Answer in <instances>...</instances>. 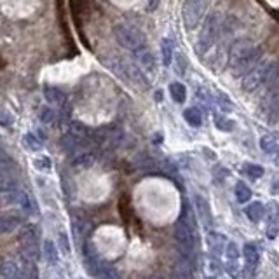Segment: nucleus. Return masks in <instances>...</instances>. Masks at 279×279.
<instances>
[{"label":"nucleus","instance_id":"nucleus-1","mask_svg":"<svg viewBox=\"0 0 279 279\" xmlns=\"http://www.w3.org/2000/svg\"><path fill=\"white\" fill-rule=\"evenodd\" d=\"M262 58V49L258 45H255L250 40H236L230 45L228 51V68H230L232 75L241 77L246 75L250 70H253L260 63Z\"/></svg>","mask_w":279,"mask_h":279},{"label":"nucleus","instance_id":"nucleus-2","mask_svg":"<svg viewBox=\"0 0 279 279\" xmlns=\"http://www.w3.org/2000/svg\"><path fill=\"white\" fill-rule=\"evenodd\" d=\"M279 80V63L276 61H260L243 79V91L253 92L262 86H272Z\"/></svg>","mask_w":279,"mask_h":279},{"label":"nucleus","instance_id":"nucleus-3","mask_svg":"<svg viewBox=\"0 0 279 279\" xmlns=\"http://www.w3.org/2000/svg\"><path fill=\"white\" fill-rule=\"evenodd\" d=\"M223 14L218 13V11H213L209 13L206 19H204V25L201 28V33H199V38H197V44H196V51L204 56L216 42L220 40L222 37V30H223Z\"/></svg>","mask_w":279,"mask_h":279},{"label":"nucleus","instance_id":"nucleus-4","mask_svg":"<svg viewBox=\"0 0 279 279\" xmlns=\"http://www.w3.org/2000/svg\"><path fill=\"white\" fill-rule=\"evenodd\" d=\"M114 35L115 40L119 42V45L131 53H138L147 48L145 35L140 32L138 28H134V26L127 25V23H117L114 26Z\"/></svg>","mask_w":279,"mask_h":279},{"label":"nucleus","instance_id":"nucleus-5","mask_svg":"<svg viewBox=\"0 0 279 279\" xmlns=\"http://www.w3.org/2000/svg\"><path fill=\"white\" fill-rule=\"evenodd\" d=\"M206 7H208L206 0H185L181 14H183L185 28L189 32H192V30H196L199 26V23L204 18V13H206Z\"/></svg>","mask_w":279,"mask_h":279},{"label":"nucleus","instance_id":"nucleus-6","mask_svg":"<svg viewBox=\"0 0 279 279\" xmlns=\"http://www.w3.org/2000/svg\"><path fill=\"white\" fill-rule=\"evenodd\" d=\"M174 238L176 241L181 244L187 251H192L194 243H196L197 236L194 234V227L191 223V218H189V208L187 204L183 206V215L180 216V220L176 222V227H174Z\"/></svg>","mask_w":279,"mask_h":279},{"label":"nucleus","instance_id":"nucleus-7","mask_svg":"<svg viewBox=\"0 0 279 279\" xmlns=\"http://www.w3.org/2000/svg\"><path fill=\"white\" fill-rule=\"evenodd\" d=\"M19 243H21V255L26 262H37L40 257V250H38L37 234H35L33 227H25L19 234Z\"/></svg>","mask_w":279,"mask_h":279},{"label":"nucleus","instance_id":"nucleus-8","mask_svg":"<svg viewBox=\"0 0 279 279\" xmlns=\"http://www.w3.org/2000/svg\"><path fill=\"white\" fill-rule=\"evenodd\" d=\"M95 138V142L98 145H102L103 149H117L121 145L124 134H122V129H119L117 126H103L100 129L95 131V134H91Z\"/></svg>","mask_w":279,"mask_h":279},{"label":"nucleus","instance_id":"nucleus-9","mask_svg":"<svg viewBox=\"0 0 279 279\" xmlns=\"http://www.w3.org/2000/svg\"><path fill=\"white\" fill-rule=\"evenodd\" d=\"M110 67H114L115 72H119L124 79H127L129 82L136 84V86H142V87L149 86L145 75H143V68L140 67V65H134V63H131V61L117 60V65H110Z\"/></svg>","mask_w":279,"mask_h":279},{"label":"nucleus","instance_id":"nucleus-10","mask_svg":"<svg viewBox=\"0 0 279 279\" xmlns=\"http://www.w3.org/2000/svg\"><path fill=\"white\" fill-rule=\"evenodd\" d=\"M196 211H197V215H199V220L203 222V225H206V227L211 225V222H213L211 209H209V203L203 196H196Z\"/></svg>","mask_w":279,"mask_h":279},{"label":"nucleus","instance_id":"nucleus-11","mask_svg":"<svg viewBox=\"0 0 279 279\" xmlns=\"http://www.w3.org/2000/svg\"><path fill=\"white\" fill-rule=\"evenodd\" d=\"M44 96H45V100H48L49 105H54V107H61V105H65V92L54 86H45Z\"/></svg>","mask_w":279,"mask_h":279},{"label":"nucleus","instance_id":"nucleus-12","mask_svg":"<svg viewBox=\"0 0 279 279\" xmlns=\"http://www.w3.org/2000/svg\"><path fill=\"white\" fill-rule=\"evenodd\" d=\"M140 61V67L143 70H147V72H156V58H154V54L149 51V48L142 49V51L134 53Z\"/></svg>","mask_w":279,"mask_h":279},{"label":"nucleus","instance_id":"nucleus-13","mask_svg":"<svg viewBox=\"0 0 279 279\" xmlns=\"http://www.w3.org/2000/svg\"><path fill=\"white\" fill-rule=\"evenodd\" d=\"M208 246L211 251H215L216 255L222 253L223 248H225V236L218 234V232H209L208 234Z\"/></svg>","mask_w":279,"mask_h":279},{"label":"nucleus","instance_id":"nucleus-14","mask_svg":"<svg viewBox=\"0 0 279 279\" xmlns=\"http://www.w3.org/2000/svg\"><path fill=\"white\" fill-rule=\"evenodd\" d=\"M244 260H246L248 267H251V269H255V267L258 265V262H260V255H258V250L255 244H244Z\"/></svg>","mask_w":279,"mask_h":279},{"label":"nucleus","instance_id":"nucleus-15","mask_svg":"<svg viewBox=\"0 0 279 279\" xmlns=\"http://www.w3.org/2000/svg\"><path fill=\"white\" fill-rule=\"evenodd\" d=\"M95 161H96V156L92 152H82V154H79V156L73 159L72 166L75 169H87V168H91V166L95 164Z\"/></svg>","mask_w":279,"mask_h":279},{"label":"nucleus","instance_id":"nucleus-16","mask_svg":"<svg viewBox=\"0 0 279 279\" xmlns=\"http://www.w3.org/2000/svg\"><path fill=\"white\" fill-rule=\"evenodd\" d=\"M19 223H21V218H19L18 215L6 213V215L2 216V220H0V230H2V234H7V232L14 230Z\"/></svg>","mask_w":279,"mask_h":279},{"label":"nucleus","instance_id":"nucleus-17","mask_svg":"<svg viewBox=\"0 0 279 279\" xmlns=\"http://www.w3.org/2000/svg\"><path fill=\"white\" fill-rule=\"evenodd\" d=\"M18 204L21 206V209L26 213V215H35V213H37V204H35L33 197L30 196V194H26V192L19 194Z\"/></svg>","mask_w":279,"mask_h":279},{"label":"nucleus","instance_id":"nucleus-18","mask_svg":"<svg viewBox=\"0 0 279 279\" xmlns=\"http://www.w3.org/2000/svg\"><path fill=\"white\" fill-rule=\"evenodd\" d=\"M169 95H171L174 103L181 105L187 100V89H185V86L181 82H173L171 86H169Z\"/></svg>","mask_w":279,"mask_h":279},{"label":"nucleus","instance_id":"nucleus-19","mask_svg":"<svg viewBox=\"0 0 279 279\" xmlns=\"http://www.w3.org/2000/svg\"><path fill=\"white\" fill-rule=\"evenodd\" d=\"M263 213H265V208H263L262 203H251L250 206L246 208V216L255 223L260 222L263 218Z\"/></svg>","mask_w":279,"mask_h":279},{"label":"nucleus","instance_id":"nucleus-20","mask_svg":"<svg viewBox=\"0 0 279 279\" xmlns=\"http://www.w3.org/2000/svg\"><path fill=\"white\" fill-rule=\"evenodd\" d=\"M173 53H174V44L171 38H164L161 42V54H162V65L168 67L173 60Z\"/></svg>","mask_w":279,"mask_h":279},{"label":"nucleus","instance_id":"nucleus-21","mask_svg":"<svg viewBox=\"0 0 279 279\" xmlns=\"http://www.w3.org/2000/svg\"><path fill=\"white\" fill-rule=\"evenodd\" d=\"M183 117H185V121H187L189 124H191L192 127H199L201 124H203V115H201V112L197 110L196 107H189V108H185Z\"/></svg>","mask_w":279,"mask_h":279},{"label":"nucleus","instance_id":"nucleus-22","mask_svg":"<svg viewBox=\"0 0 279 279\" xmlns=\"http://www.w3.org/2000/svg\"><path fill=\"white\" fill-rule=\"evenodd\" d=\"M236 199H238V203H248L251 199V191L244 181L236 183Z\"/></svg>","mask_w":279,"mask_h":279},{"label":"nucleus","instance_id":"nucleus-23","mask_svg":"<svg viewBox=\"0 0 279 279\" xmlns=\"http://www.w3.org/2000/svg\"><path fill=\"white\" fill-rule=\"evenodd\" d=\"M44 257L45 260H48L51 265H54V263L58 262V253H56V244H54L51 239H45L44 241Z\"/></svg>","mask_w":279,"mask_h":279},{"label":"nucleus","instance_id":"nucleus-24","mask_svg":"<svg viewBox=\"0 0 279 279\" xmlns=\"http://www.w3.org/2000/svg\"><path fill=\"white\" fill-rule=\"evenodd\" d=\"M187 68H189L187 56L185 54H176V58H174V73L178 77H183L187 73Z\"/></svg>","mask_w":279,"mask_h":279},{"label":"nucleus","instance_id":"nucleus-25","mask_svg":"<svg viewBox=\"0 0 279 279\" xmlns=\"http://www.w3.org/2000/svg\"><path fill=\"white\" fill-rule=\"evenodd\" d=\"M260 149L265 154H276L279 150V145H277L276 140H274L272 136H263L260 140Z\"/></svg>","mask_w":279,"mask_h":279},{"label":"nucleus","instance_id":"nucleus-26","mask_svg":"<svg viewBox=\"0 0 279 279\" xmlns=\"http://www.w3.org/2000/svg\"><path fill=\"white\" fill-rule=\"evenodd\" d=\"M23 143H25L26 149L33 150V152H37V150L42 149V142L37 136H35L33 133H26L25 136H23Z\"/></svg>","mask_w":279,"mask_h":279},{"label":"nucleus","instance_id":"nucleus-27","mask_svg":"<svg viewBox=\"0 0 279 279\" xmlns=\"http://www.w3.org/2000/svg\"><path fill=\"white\" fill-rule=\"evenodd\" d=\"M173 277L174 279H192V270L185 263H178L173 269Z\"/></svg>","mask_w":279,"mask_h":279},{"label":"nucleus","instance_id":"nucleus-28","mask_svg":"<svg viewBox=\"0 0 279 279\" xmlns=\"http://www.w3.org/2000/svg\"><path fill=\"white\" fill-rule=\"evenodd\" d=\"M38 119L42 124H51L54 121V110L51 107H42L38 110Z\"/></svg>","mask_w":279,"mask_h":279},{"label":"nucleus","instance_id":"nucleus-29","mask_svg":"<svg viewBox=\"0 0 279 279\" xmlns=\"http://www.w3.org/2000/svg\"><path fill=\"white\" fill-rule=\"evenodd\" d=\"M244 171H246V174L250 178H260L263 176V168H260V166H257V164H246L244 166Z\"/></svg>","mask_w":279,"mask_h":279},{"label":"nucleus","instance_id":"nucleus-30","mask_svg":"<svg viewBox=\"0 0 279 279\" xmlns=\"http://www.w3.org/2000/svg\"><path fill=\"white\" fill-rule=\"evenodd\" d=\"M215 124H216V127H218V129H222V131H232V127H234L232 121H228V119L223 117V115H216Z\"/></svg>","mask_w":279,"mask_h":279},{"label":"nucleus","instance_id":"nucleus-31","mask_svg":"<svg viewBox=\"0 0 279 279\" xmlns=\"http://www.w3.org/2000/svg\"><path fill=\"white\" fill-rule=\"evenodd\" d=\"M227 260L228 262H238V258H239V250H238V246H236L234 243H228L227 244Z\"/></svg>","mask_w":279,"mask_h":279},{"label":"nucleus","instance_id":"nucleus-32","mask_svg":"<svg viewBox=\"0 0 279 279\" xmlns=\"http://www.w3.org/2000/svg\"><path fill=\"white\" fill-rule=\"evenodd\" d=\"M197 98H199L203 103H206V105H208V108L213 105V98H211V95H209V91H206V89H204V87H199V89H197Z\"/></svg>","mask_w":279,"mask_h":279},{"label":"nucleus","instance_id":"nucleus-33","mask_svg":"<svg viewBox=\"0 0 279 279\" xmlns=\"http://www.w3.org/2000/svg\"><path fill=\"white\" fill-rule=\"evenodd\" d=\"M60 250L63 251V255H70V244H68V238L65 232L60 234Z\"/></svg>","mask_w":279,"mask_h":279},{"label":"nucleus","instance_id":"nucleus-34","mask_svg":"<svg viewBox=\"0 0 279 279\" xmlns=\"http://www.w3.org/2000/svg\"><path fill=\"white\" fill-rule=\"evenodd\" d=\"M13 121H14V117L9 114V112L6 110V108H4V110H2V115H0V122H2V126H9V124L13 122Z\"/></svg>","mask_w":279,"mask_h":279},{"label":"nucleus","instance_id":"nucleus-35","mask_svg":"<svg viewBox=\"0 0 279 279\" xmlns=\"http://www.w3.org/2000/svg\"><path fill=\"white\" fill-rule=\"evenodd\" d=\"M35 166H37L38 169H49L51 168V162H49V159L48 157H42V159H37V161H35Z\"/></svg>","mask_w":279,"mask_h":279},{"label":"nucleus","instance_id":"nucleus-36","mask_svg":"<svg viewBox=\"0 0 279 279\" xmlns=\"http://www.w3.org/2000/svg\"><path fill=\"white\" fill-rule=\"evenodd\" d=\"M159 2H161V0H152V2H150V6H149V9L154 11V9H156V7L159 6Z\"/></svg>","mask_w":279,"mask_h":279},{"label":"nucleus","instance_id":"nucleus-37","mask_svg":"<svg viewBox=\"0 0 279 279\" xmlns=\"http://www.w3.org/2000/svg\"><path fill=\"white\" fill-rule=\"evenodd\" d=\"M272 187H274V191L279 192V176L276 178V180H274V185H272Z\"/></svg>","mask_w":279,"mask_h":279},{"label":"nucleus","instance_id":"nucleus-38","mask_svg":"<svg viewBox=\"0 0 279 279\" xmlns=\"http://www.w3.org/2000/svg\"><path fill=\"white\" fill-rule=\"evenodd\" d=\"M206 279H215V277H206Z\"/></svg>","mask_w":279,"mask_h":279},{"label":"nucleus","instance_id":"nucleus-39","mask_svg":"<svg viewBox=\"0 0 279 279\" xmlns=\"http://www.w3.org/2000/svg\"><path fill=\"white\" fill-rule=\"evenodd\" d=\"M156 279H162V277H156Z\"/></svg>","mask_w":279,"mask_h":279}]
</instances>
